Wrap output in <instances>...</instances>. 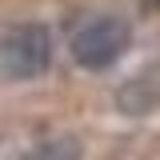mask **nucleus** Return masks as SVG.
Masks as SVG:
<instances>
[{"instance_id": "obj_1", "label": "nucleus", "mask_w": 160, "mask_h": 160, "mask_svg": "<svg viewBox=\"0 0 160 160\" xmlns=\"http://www.w3.org/2000/svg\"><path fill=\"white\" fill-rule=\"evenodd\" d=\"M52 64V32L44 24H12L0 36V72L8 80H36Z\"/></svg>"}, {"instance_id": "obj_2", "label": "nucleus", "mask_w": 160, "mask_h": 160, "mask_svg": "<svg viewBox=\"0 0 160 160\" xmlns=\"http://www.w3.org/2000/svg\"><path fill=\"white\" fill-rule=\"evenodd\" d=\"M128 44H132V24L124 16H96L72 36L68 52H72V60H76L80 68L104 72V68H112L128 52Z\"/></svg>"}, {"instance_id": "obj_3", "label": "nucleus", "mask_w": 160, "mask_h": 160, "mask_svg": "<svg viewBox=\"0 0 160 160\" xmlns=\"http://www.w3.org/2000/svg\"><path fill=\"white\" fill-rule=\"evenodd\" d=\"M140 8L144 12H160V0H140Z\"/></svg>"}]
</instances>
